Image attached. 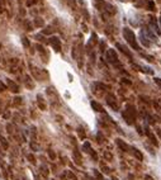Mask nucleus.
Listing matches in <instances>:
<instances>
[{"label":"nucleus","instance_id":"1","mask_svg":"<svg viewBox=\"0 0 161 180\" xmlns=\"http://www.w3.org/2000/svg\"><path fill=\"white\" fill-rule=\"evenodd\" d=\"M123 37H124V40L128 42V44L131 46L133 49H136V51H140V49H141L140 44L137 43L136 34L133 33V30L131 28H124L123 29Z\"/></svg>","mask_w":161,"mask_h":180},{"label":"nucleus","instance_id":"2","mask_svg":"<svg viewBox=\"0 0 161 180\" xmlns=\"http://www.w3.org/2000/svg\"><path fill=\"white\" fill-rule=\"evenodd\" d=\"M124 121L127 122V124H133L136 121V117H137V112H136V108L133 105H128L127 109L122 113Z\"/></svg>","mask_w":161,"mask_h":180},{"label":"nucleus","instance_id":"3","mask_svg":"<svg viewBox=\"0 0 161 180\" xmlns=\"http://www.w3.org/2000/svg\"><path fill=\"white\" fill-rule=\"evenodd\" d=\"M105 56H107V60H108V62H110V64H117L118 62V55H117V52L114 51L113 48H108V51H107Z\"/></svg>","mask_w":161,"mask_h":180},{"label":"nucleus","instance_id":"4","mask_svg":"<svg viewBox=\"0 0 161 180\" xmlns=\"http://www.w3.org/2000/svg\"><path fill=\"white\" fill-rule=\"evenodd\" d=\"M84 150H85V151L88 152V154H89V155L91 156V157H93V159L95 160V161H98V154L93 150V148H91V146H90V143H89V142H85V143H84Z\"/></svg>","mask_w":161,"mask_h":180},{"label":"nucleus","instance_id":"5","mask_svg":"<svg viewBox=\"0 0 161 180\" xmlns=\"http://www.w3.org/2000/svg\"><path fill=\"white\" fill-rule=\"evenodd\" d=\"M107 103H108V105L112 107L114 110H118L117 100H116V97H114L113 94H108V95H107Z\"/></svg>","mask_w":161,"mask_h":180},{"label":"nucleus","instance_id":"6","mask_svg":"<svg viewBox=\"0 0 161 180\" xmlns=\"http://www.w3.org/2000/svg\"><path fill=\"white\" fill-rule=\"evenodd\" d=\"M49 43H51V46L55 48V51H57V52L61 51V41L57 37H51L49 38Z\"/></svg>","mask_w":161,"mask_h":180},{"label":"nucleus","instance_id":"7","mask_svg":"<svg viewBox=\"0 0 161 180\" xmlns=\"http://www.w3.org/2000/svg\"><path fill=\"white\" fill-rule=\"evenodd\" d=\"M116 143H117V146L119 147V148H121V150L123 151V152H128L129 150H131V147H129L128 145L123 140H121V138H117V140H116Z\"/></svg>","mask_w":161,"mask_h":180},{"label":"nucleus","instance_id":"8","mask_svg":"<svg viewBox=\"0 0 161 180\" xmlns=\"http://www.w3.org/2000/svg\"><path fill=\"white\" fill-rule=\"evenodd\" d=\"M6 85L10 89V91H13V93H19V86L13 81V80L6 79Z\"/></svg>","mask_w":161,"mask_h":180},{"label":"nucleus","instance_id":"9","mask_svg":"<svg viewBox=\"0 0 161 180\" xmlns=\"http://www.w3.org/2000/svg\"><path fill=\"white\" fill-rule=\"evenodd\" d=\"M141 33H142L143 36H146L147 38H151V40L154 41V42L157 41V38H156L155 34L151 32V29H150V28H143V29H142V32H141Z\"/></svg>","mask_w":161,"mask_h":180},{"label":"nucleus","instance_id":"10","mask_svg":"<svg viewBox=\"0 0 161 180\" xmlns=\"http://www.w3.org/2000/svg\"><path fill=\"white\" fill-rule=\"evenodd\" d=\"M146 135H147V137H148V138H150V140H151V142L154 143L155 146H159V141H157V138H156V137H155V136H154V135H152V133L150 132V129H147Z\"/></svg>","mask_w":161,"mask_h":180},{"label":"nucleus","instance_id":"11","mask_svg":"<svg viewBox=\"0 0 161 180\" xmlns=\"http://www.w3.org/2000/svg\"><path fill=\"white\" fill-rule=\"evenodd\" d=\"M91 108H93L94 110H97V112H100V113L104 112L103 107H102L100 104H99V103H97V102H91Z\"/></svg>","mask_w":161,"mask_h":180},{"label":"nucleus","instance_id":"12","mask_svg":"<svg viewBox=\"0 0 161 180\" xmlns=\"http://www.w3.org/2000/svg\"><path fill=\"white\" fill-rule=\"evenodd\" d=\"M152 20H151V27L154 28V30L156 33H159V34H161V30H160V27H159V24L156 23V20H155V18H151Z\"/></svg>","mask_w":161,"mask_h":180},{"label":"nucleus","instance_id":"13","mask_svg":"<svg viewBox=\"0 0 161 180\" xmlns=\"http://www.w3.org/2000/svg\"><path fill=\"white\" fill-rule=\"evenodd\" d=\"M132 151H133V154H135L136 157L140 161H142V160H143V155H142V152H141L140 150H137V148H132Z\"/></svg>","mask_w":161,"mask_h":180},{"label":"nucleus","instance_id":"14","mask_svg":"<svg viewBox=\"0 0 161 180\" xmlns=\"http://www.w3.org/2000/svg\"><path fill=\"white\" fill-rule=\"evenodd\" d=\"M117 48H119L121 49V51L122 52H123L124 53V55L126 56H128V57H131V59H132V55H131V52H129V51H127V49H126L124 47H123V46H122V44H119V43H117Z\"/></svg>","mask_w":161,"mask_h":180},{"label":"nucleus","instance_id":"15","mask_svg":"<svg viewBox=\"0 0 161 180\" xmlns=\"http://www.w3.org/2000/svg\"><path fill=\"white\" fill-rule=\"evenodd\" d=\"M37 99H38V107H40L42 110H44L46 109V105H44V103H43V99H42V95L38 94L37 95Z\"/></svg>","mask_w":161,"mask_h":180},{"label":"nucleus","instance_id":"16","mask_svg":"<svg viewBox=\"0 0 161 180\" xmlns=\"http://www.w3.org/2000/svg\"><path fill=\"white\" fill-rule=\"evenodd\" d=\"M100 169H102L103 173H105V174H109V173H110V169L105 165L104 162H100Z\"/></svg>","mask_w":161,"mask_h":180},{"label":"nucleus","instance_id":"17","mask_svg":"<svg viewBox=\"0 0 161 180\" xmlns=\"http://www.w3.org/2000/svg\"><path fill=\"white\" fill-rule=\"evenodd\" d=\"M0 143L3 145V147H4V150H8L9 148V143L6 142V140L4 138V137H0Z\"/></svg>","mask_w":161,"mask_h":180},{"label":"nucleus","instance_id":"18","mask_svg":"<svg viewBox=\"0 0 161 180\" xmlns=\"http://www.w3.org/2000/svg\"><path fill=\"white\" fill-rule=\"evenodd\" d=\"M41 171H42V174H43V176H46V178L48 176V169H47V167H46L44 165L41 166Z\"/></svg>","mask_w":161,"mask_h":180},{"label":"nucleus","instance_id":"19","mask_svg":"<svg viewBox=\"0 0 161 180\" xmlns=\"http://www.w3.org/2000/svg\"><path fill=\"white\" fill-rule=\"evenodd\" d=\"M94 175H95V178H97V180H104V178H103V175L99 173L98 170H94Z\"/></svg>","mask_w":161,"mask_h":180},{"label":"nucleus","instance_id":"20","mask_svg":"<svg viewBox=\"0 0 161 180\" xmlns=\"http://www.w3.org/2000/svg\"><path fill=\"white\" fill-rule=\"evenodd\" d=\"M27 159L29 160V162H32V164H36V157L32 155V154H28L27 155Z\"/></svg>","mask_w":161,"mask_h":180},{"label":"nucleus","instance_id":"21","mask_svg":"<svg viewBox=\"0 0 161 180\" xmlns=\"http://www.w3.org/2000/svg\"><path fill=\"white\" fill-rule=\"evenodd\" d=\"M78 132H79V135H80V138H81V140H84V138H85V133H84V129L83 128H78Z\"/></svg>","mask_w":161,"mask_h":180},{"label":"nucleus","instance_id":"22","mask_svg":"<svg viewBox=\"0 0 161 180\" xmlns=\"http://www.w3.org/2000/svg\"><path fill=\"white\" fill-rule=\"evenodd\" d=\"M66 174H67V176L70 178L71 180H78V178H76L74 174H72V171H66Z\"/></svg>","mask_w":161,"mask_h":180},{"label":"nucleus","instance_id":"23","mask_svg":"<svg viewBox=\"0 0 161 180\" xmlns=\"http://www.w3.org/2000/svg\"><path fill=\"white\" fill-rule=\"evenodd\" d=\"M48 156H49V159H51V160L56 159V155H55V152H53L52 150H48Z\"/></svg>","mask_w":161,"mask_h":180},{"label":"nucleus","instance_id":"24","mask_svg":"<svg viewBox=\"0 0 161 180\" xmlns=\"http://www.w3.org/2000/svg\"><path fill=\"white\" fill-rule=\"evenodd\" d=\"M34 23H36L37 27H42V25H43V20H41L40 18H37L36 20H34Z\"/></svg>","mask_w":161,"mask_h":180},{"label":"nucleus","instance_id":"25","mask_svg":"<svg viewBox=\"0 0 161 180\" xmlns=\"http://www.w3.org/2000/svg\"><path fill=\"white\" fill-rule=\"evenodd\" d=\"M104 157L107 159V160H112L113 159V156H112V154H110V152H104Z\"/></svg>","mask_w":161,"mask_h":180},{"label":"nucleus","instance_id":"26","mask_svg":"<svg viewBox=\"0 0 161 180\" xmlns=\"http://www.w3.org/2000/svg\"><path fill=\"white\" fill-rule=\"evenodd\" d=\"M4 90H6V85L0 81V91H4Z\"/></svg>","mask_w":161,"mask_h":180},{"label":"nucleus","instance_id":"27","mask_svg":"<svg viewBox=\"0 0 161 180\" xmlns=\"http://www.w3.org/2000/svg\"><path fill=\"white\" fill-rule=\"evenodd\" d=\"M105 49V43L103 41H100V52H103Z\"/></svg>","mask_w":161,"mask_h":180},{"label":"nucleus","instance_id":"28","mask_svg":"<svg viewBox=\"0 0 161 180\" xmlns=\"http://www.w3.org/2000/svg\"><path fill=\"white\" fill-rule=\"evenodd\" d=\"M155 83H156V85H159V86L161 88V79L156 78V79H155Z\"/></svg>","mask_w":161,"mask_h":180},{"label":"nucleus","instance_id":"29","mask_svg":"<svg viewBox=\"0 0 161 180\" xmlns=\"http://www.w3.org/2000/svg\"><path fill=\"white\" fill-rule=\"evenodd\" d=\"M23 43H24L25 47H28V46H29V42L27 41V38H23Z\"/></svg>","mask_w":161,"mask_h":180},{"label":"nucleus","instance_id":"30","mask_svg":"<svg viewBox=\"0 0 161 180\" xmlns=\"http://www.w3.org/2000/svg\"><path fill=\"white\" fill-rule=\"evenodd\" d=\"M30 147H32V148H33V150H36V151L38 150V146H37V145H34L33 142H32V143H30Z\"/></svg>","mask_w":161,"mask_h":180},{"label":"nucleus","instance_id":"31","mask_svg":"<svg viewBox=\"0 0 161 180\" xmlns=\"http://www.w3.org/2000/svg\"><path fill=\"white\" fill-rule=\"evenodd\" d=\"M145 180H154V179H152L151 176H148V175H146V176H145Z\"/></svg>","mask_w":161,"mask_h":180},{"label":"nucleus","instance_id":"32","mask_svg":"<svg viewBox=\"0 0 161 180\" xmlns=\"http://www.w3.org/2000/svg\"><path fill=\"white\" fill-rule=\"evenodd\" d=\"M112 180H119V179H118L117 176H112Z\"/></svg>","mask_w":161,"mask_h":180},{"label":"nucleus","instance_id":"33","mask_svg":"<svg viewBox=\"0 0 161 180\" xmlns=\"http://www.w3.org/2000/svg\"><path fill=\"white\" fill-rule=\"evenodd\" d=\"M159 22H160V28H161V14H160V18H159Z\"/></svg>","mask_w":161,"mask_h":180},{"label":"nucleus","instance_id":"34","mask_svg":"<svg viewBox=\"0 0 161 180\" xmlns=\"http://www.w3.org/2000/svg\"><path fill=\"white\" fill-rule=\"evenodd\" d=\"M0 137H1V135H0Z\"/></svg>","mask_w":161,"mask_h":180}]
</instances>
